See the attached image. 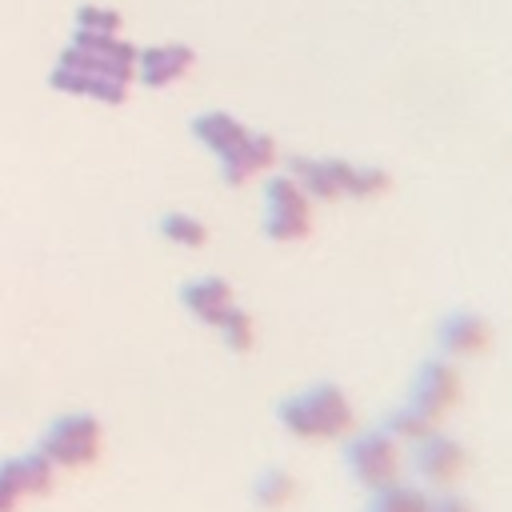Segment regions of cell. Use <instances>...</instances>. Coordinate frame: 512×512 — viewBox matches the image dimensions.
Listing matches in <instances>:
<instances>
[{
	"mask_svg": "<svg viewBox=\"0 0 512 512\" xmlns=\"http://www.w3.org/2000/svg\"><path fill=\"white\" fill-rule=\"evenodd\" d=\"M308 192L292 176H276L268 184V208H264V228L276 240H296L308 232Z\"/></svg>",
	"mask_w": 512,
	"mask_h": 512,
	"instance_id": "cell-1",
	"label": "cell"
},
{
	"mask_svg": "<svg viewBox=\"0 0 512 512\" xmlns=\"http://www.w3.org/2000/svg\"><path fill=\"white\" fill-rule=\"evenodd\" d=\"M188 64H192V52H188V48H176V44L148 48V52L136 56V68H140L144 84H152V88H156V84H168V80H176V76H184Z\"/></svg>",
	"mask_w": 512,
	"mask_h": 512,
	"instance_id": "cell-2",
	"label": "cell"
},
{
	"mask_svg": "<svg viewBox=\"0 0 512 512\" xmlns=\"http://www.w3.org/2000/svg\"><path fill=\"white\" fill-rule=\"evenodd\" d=\"M192 132H196V136H200V140H204L220 160H224V156H232V152L248 140V132H244L232 116H224V112H204V116L192 124Z\"/></svg>",
	"mask_w": 512,
	"mask_h": 512,
	"instance_id": "cell-3",
	"label": "cell"
},
{
	"mask_svg": "<svg viewBox=\"0 0 512 512\" xmlns=\"http://www.w3.org/2000/svg\"><path fill=\"white\" fill-rule=\"evenodd\" d=\"M272 140L268 136H248L232 156H224V176L232 180V184H240V180H248L252 172H260V168H268L272 164Z\"/></svg>",
	"mask_w": 512,
	"mask_h": 512,
	"instance_id": "cell-4",
	"label": "cell"
},
{
	"mask_svg": "<svg viewBox=\"0 0 512 512\" xmlns=\"http://www.w3.org/2000/svg\"><path fill=\"white\" fill-rule=\"evenodd\" d=\"M184 300H188V308H196L204 320H224L232 308H228V284L224 280H196V284H188L184 288Z\"/></svg>",
	"mask_w": 512,
	"mask_h": 512,
	"instance_id": "cell-5",
	"label": "cell"
},
{
	"mask_svg": "<svg viewBox=\"0 0 512 512\" xmlns=\"http://www.w3.org/2000/svg\"><path fill=\"white\" fill-rule=\"evenodd\" d=\"M388 188V176L376 172V168H364V164H344L340 160V196H376Z\"/></svg>",
	"mask_w": 512,
	"mask_h": 512,
	"instance_id": "cell-6",
	"label": "cell"
},
{
	"mask_svg": "<svg viewBox=\"0 0 512 512\" xmlns=\"http://www.w3.org/2000/svg\"><path fill=\"white\" fill-rule=\"evenodd\" d=\"M36 472H44L40 460H20V464H8L0 472V508H8L20 492H28L36 484Z\"/></svg>",
	"mask_w": 512,
	"mask_h": 512,
	"instance_id": "cell-7",
	"label": "cell"
},
{
	"mask_svg": "<svg viewBox=\"0 0 512 512\" xmlns=\"http://www.w3.org/2000/svg\"><path fill=\"white\" fill-rule=\"evenodd\" d=\"M160 232H164L168 240L184 244V248H192V244H204V224H200L196 216H184V212H172V216H164V220H160Z\"/></svg>",
	"mask_w": 512,
	"mask_h": 512,
	"instance_id": "cell-8",
	"label": "cell"
},
{
	"mask_svg": "<svg viewBox=\"0 0 512 512\" xmlns=\"http://www.w3.org/2000/svg\"><path fill=\"white\" fill-rule=\"evenodd\" d=\"M76 24H80L84 36H112V32L120 28V16L108 12V8H80Z\"/></svg>",
	"mask_w": 512,
	"mask_h": 512,
	"instance_id": "cell-9",
	"label": "cell"
},
{
	"mask_svg": "<svg viewBox=\"0 0 512 512\" xmlns=\"http://www.w3.org/2000/svg\"><path fill=\"white\" fill-rule=\"evenodd\" d=\"M448 336H452V340H464V344H468V340L484 336V328H480V320H476V316H456V320H452V324L444 328V340H448Z\"/></svg>",
	"mask_w": 512,
	"mask_h": 512,
	"instance_id": "cell-10",
	"label": "cell"
}]
</instances>
